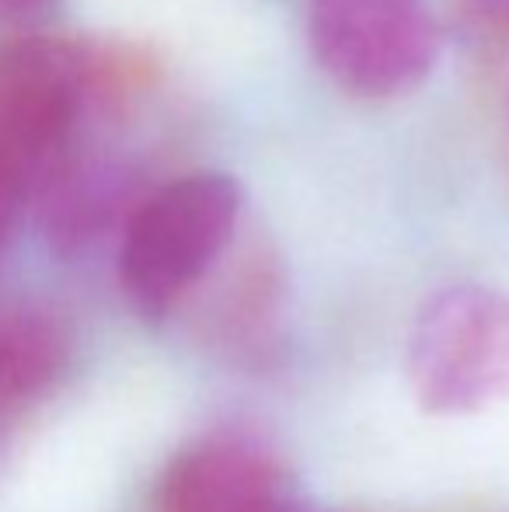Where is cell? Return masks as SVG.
<instances>
[{"mask_svg": "<svg viewBox=\"0 0 509 512\" xmlns=\"http://www.w3.org/2000/svg\"><path fill=\"white\" fill-rule=\"evenodd\" d=\"M307 42L328 81L363 102L412 95L440 60L426 0H311Z\"/></svg>", "mask_w": 509, "mask_h": 512, "instance_id": "obj_3", "label": "cell"}, {"mask_svg": "<svg viewBox=\"0 0 509 512\" xmlns=\"http://www.w3.org/2000/svg\"><path fill=\"white\" fill-rule=\"evenodd\" d=\"M450 7L482 39H509V0H450Z\"/></svg>", "mask_w": 509, "mask_h": 512, "instance_id": "obj_10", "label": "cell"}, {"mask_svg": "<svg viewBox=\"0 0 509 512\" xmlns=\"http://www.w3.org/2000/svg\"><path fill=\"white\" fill-rule=\"evenodd\" d=\"M290 467L248 432H210L182 446L161 471L154 512H297Z\"/></svg>", "mask_w": 509, "mask_h": 512, "instance_id": "obj_5", "label": "cell"}, {"mask_svg": "<svg viewBox=\"0 0 509 512\" xmlns=\"http://www.w3.org/2000/svg\"><path fill=\"white\" fill-rule=\"evenodd\" d=\"M506 115H509V102H506Z\"/></svg>", "mask_w": 509, "mask_h": 512, "instance_id": "obj_13", "label": "cell"}, {"mask_svg": "<svg viewBox=\"0 0 509 512\" xmlns=\"http://www.w3.org/2000/svg\"><path fill=\"white\" fill-rule=\"evenodd\" d=\"M95 81V60L77 42L25 35L0 49V150L35 189L70 157Z\"/></svg>", "mask_w": 509, "mask_h": 512, "instance_id": "obj_4", "label": "cell"}, {"mask_svg": "<svg viewBox=\"0 0 509 512\" xmlns=\"http://www.w3.org/2000/svg\"><path fill=\"white\" fill-rule=\"evenodd\" d=\"M32 189L35 185H32V178H28V171L21 168L14 157H7L4 150H0V251H4L7 237H11L21 206H25Z\"/></svg>", "mask_w": 509, "mask_h": 512, "instance_id": "obj_9", "label": "cell"}, {"mask_svg": "<svg viewBox=\"0 0 509 512\" xmlns=\"http://www.w3.org/2000/svg\"><path fill=\"white\" fill-rule=\"evenodd\" d=\"M70 363L74 338L53 307L35 300L0 304V467L21 425L60 391Z\"/></svg>", "mask_w": 509, "mask_h": 512, "instance_id": "obj_6", "label": "cell"}, {"mask_svg": "<svg viewBox=\"0 0 509 512\" xmlns=\"http://www.w3.org/2000/svg\"><path fill=\"white\" fill-rule=\"evenodd\" d=\"M405 366L429 415H478L509 401V293L457 283L426 297Z\"/></svg>", "mask_w": 509, "mask_h": 512, "instance_id": "obj_2", "label": "cell"}, {"mask_svg": "<svg viewBox=\"0 0 509 512\" xmlns=\"http://www.w3.org/2000/svg\"><path fill=\"white\" fill-rule=\"evenodd\" d=\"M297 512H318V509H311V506H307V502H304V506H300Z\"/></svg>", "mask_w": 509, "mask_h": 512, "instance_id": "obj_12", "label": "cell"}, {"mask_svg": "<svg viewBox=\"0 0 509 512\" xmlns=\"http://www.w3.org/2000/svg\"><path fill=\"white\" fill-rule=\"evenodd\" d=\"M53 4L56 0H0V18L32 21V18H42Z\"/></svg>", "mask_w": 509, "mask_h": 512, "instance_id": "obj_11", "label": "cell"}, {"mask_svg": "<svg viewBox=\"0 0 509 512\" xmlns=\"http://www.w3.org/2000/svg\"><path fill=\"white\" fill-rule=\"evenodd\" d=\"M140 196L133 178L112 161H67L42 182V227L63 258L88 255L112 227L123 230Z\"/></svg>", "mask_w": 509, "mask_h": 512, "instance_id": "obj_7", "label": "cell"}, {"mask_svg": "<svg viewBox=\"0 0 509 512\" xmlns=\"http://www.w3.org/2000/svg\"><path fill=\"white\" fill-rule=\"evenodd\" d=\"M279 304L276 269L265 255H252L199 307V338L227 363L262 366L279 335Z\"/></svg>", "mask_w": 509, "mask_h": 512, "instance_id": "obj_8", "label": "cell"}, {"mask_svg": "<svg viewBox=\"0 0 509 512\" xmlns=\"http://www.w3.org/2000/svg\"><path fill=\"white\" fill-rule=\"evenodd\" d=\"M245 192L224 171H192L140 196L119 230V286L147 321L171 317L238 237Z\"/></svg>", "mask_w": 509, "mask_h": 512, "instance_id": "obj_1", "label": "cell"}]
</instances>
